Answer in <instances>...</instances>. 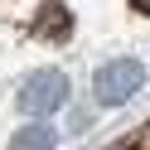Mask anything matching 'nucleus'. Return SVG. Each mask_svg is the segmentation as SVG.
<instances>
[{"label":"nucleus","instance_id":"1","mask_svg":"<svg viewBox=\"0 0 150 150\" xmlns=\"http://www.w3.org/2000/svg\"><path fill=\"white\" fill-rule=\"evenodd\" d=\"M63 102H68V78H63L58 68L34 73V78L20 87V111L24 116H49V111H58Z\"/></svg>","mask_w":150,"mask_h":150},{"label":"nucleus","instance_id":"2","mask_svg":"<svg viewBox=\"0 0 150 150\" xmlns=\"http://www.w3.org/2000/svg\"><path fill=\"white\" fill-rule=\"evenodd\" d=\"M140 87H145V68H140L136 58H111L107 68L97 73V102H107V107L131 102Z\"/></svg>","mask_w":150,"mask_h":150},{"label":"nucleus","instance_id":"3","mask_svg":"<svg viewBox=\"0 0 150 150\" xmlns=\"http://www.w3.org/2000/svg\"><path fill=\"white\" fill-rule=\"evenodd\" d=\"M39 39H68V29H73V20H68V10L63 5H44L39 10Z\"/></svg>","mask_w":150,"mask_h":150},{"label":"nucleus","instance_id":"4","mask_svg":"<svg viewBox=\"0 0 150 150\" xmlns=\"http://www.w3.org/2000/svg\"><path fill=\"white\" fill-rule=\"evenodd\" d=\"M15 145H53V131H49V126H29V131H15Z\"/></svg>","mask_w":150,"mask_h":150},{"label":"nucleus","instance_id":"5","mask_svg":"<svg viewBox=\"0 0 150 150\" xmlns=\"http://www.w3.org/2000/svg\"><path fill=\"white\" fill-rule=\"evenodd\" d=\"M131 5H136V10H145V15H150V0H131Z\"/></svg>","mask_w":150,"mask_h":150}]
</instances>
